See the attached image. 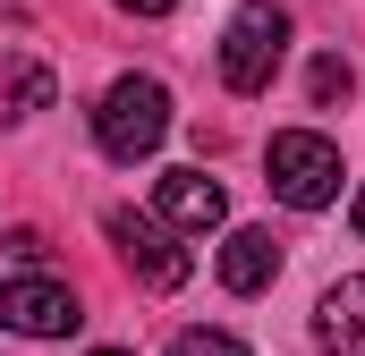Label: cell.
Listing matches in <instances>:
<instances>
[{
	"label": "cell",
	"instance_id": "cell-3",
	"mask_svg": "<svg viewBox=\"0 0 365 356\" xmlns=\"http://www.w3.org/2000/svg\"><path fill=\"white\" fill-rule=\"evenodd\" d=\"M264 170H272V195L289 212H323V204H340V145L331 136H314V127H280L272 153H264Z\"/></svg>",
	"mask_w": 365,
	"mask_h": 356
},
{
	"label": "cell",
	"instance_id": "cell-14",
	"mask_svg": "<svg viewBox=\"0 0 365 356\" xmlns=\"http://www.w3.org/2000/svg\"><path fill=\"white\" fill-rule=\"evenodd\" d=\"M349 221H357V238H365V187H357V204H349Z\"/></svg>",
	"mask_w": 365,
	"mask_h": 356
},
{
	"label": "cell",
	"instance_id": "cell-8",
	"mask_svg": "<svg viewBox=\"0 0 365 356\" xmlns=\"http://www.w3.org/2000/svg\"><path fill=\"white\" fill-rule=\"evenodd\" d=\"M280 280V238L272 229H230L221 238V288L230 297H264Z\"/></svg>",
	"mask_w": 365,
	"mask_h": 356
},
{
	"label": "cell",
	"instance_id": "cell-1",
	"mask_svg": "<svg viewBox=\"0 0 365 356\" xmlns=\"http://www.w3.org/2000/svg\"><path fill=\"white\" fill-rule=\"evenodd\" d=\"M162 136H170V93H162V77H110L102 85V102H93V145L110 162H145V153H162Z\"/></svg>",
	"mask_w": 365,
	"mask_h": 356
},
{
	"label": "cell",
	"instance_id": "cell-15",
	"mask_svg": "<svg viewBox=\"0 0 365 356\" xmlns=\"http://www.w3.org/2000/svg\"><path fill=\"white\" fill-rule=\"evenodd\" d=\"M93 356H128V348H93Z\"/></svg>",
	"mask_w": 365,
	"mask_h": 356
},
{
	"label": "cell",
	"instance_id": "cell-7",
	"mask_svg": "<svg viewBox=\"0 0 365 356\" xmlns=\"http://www.w3.org/2000/svg\"><path fill=\"white\" fill-rule=\"evenodd\" d=\"M314 356H365V271L314 297Z\"/></svg>",
	"mask_w": 365,
	"mask_h": 356
},
{
	"label": "cell",
	"instance_id": "cell-5",
	"mask_svg": "<svg viewBox=\"0 0 365 356\" xmlns=\"http://www.w3.org/2000/svg\"><path fill=\"white\" fill-rule=\"evenodd\" d=\"M77 323H86V305H77L68 280H51V271L0 280V331H17V340H68Z\"/></svg>",
	"mask_w": 365,
	"mask_h": 356
},
{
	"label": "cell",
	"instance_id": "cell-13",
	"mask_svg": "<svg viewBox=\"0 0 365 356\" xmlns=\"http://www.w3.org/2000/svg\"><path fill=\"white\" fill-rule=\"evenodd\" d=\"M119 9H128V17H170L179 0H119Z\"/></svg>",
	"mask_w": 365,
	"mask_h": 356
},
{
	"label": "cell",
	"instance_id": "cell-4",
	"mask_svg": "<svg viewBox=\"0 0 365 356\" xmlns=\"http://www.w3.org/2000/svg\"><path fill=\"white\" fill-rule=\"evenodd\" d=\"M102 229H110V246H119V263L136 271V288H187V271H195V255H187L179 238L153 221V212H128V204H110L102 212Z\"/></svg>",
	"mask_w": 365,
	"mask_h": 356
},
{
	"label": "cell",
	"instance_id": "cell-6",
	"mask_svg": "<svg viewBox=\"0 0 365 356\" xmlns=\"http://www.w3.org/2000/svg\"><path fill=\"white\" fill-rule=\"evenodd\" d=\"M153 221H162L170 238H204V229L230 221V195H221V178H204V170H162V187H153Z\"/></svg>",
	"mask_w": 365,
	"mask_h": 356
},
{
	"label": "cell",
	"instance_id": "cell-12",
	"mask_svg": "<svg viewBox=\"0 0 365 356\" xmlns=\"http://www.w3.org/2000/svg\"><path fill=\"white\" fill-rule=\"evenodd\" d=\"M9 255L17 263H43V229H9Z\"/></svg>",
	"mask_w": 365,
	"mask_h": 356
},
{
	"label": "cell",
	"instance_id": "cell-2",
	"mask_svg": "<svg viewBox=\"0 0 365 356\" xmlns=\"http://www.w3.org/2000/svg\"><path fill=\"white\" fill-rule=\"evenodd\" d=\"M289 60V9L280 0H238L221 26V85L230 93H264Z\"/></svg>",
	"mask_w": 365,
	"mask_h": 356
},
{
	"label": "cell",
	"instance_id": "cell-9",
	"mask_svg": "<svg viewBox=\"0 0 365 356\" xmlns=\"http://www.w3.org/2000/svg\"><path fill=\"white\" fill-rule=\"evenodd\" d=\"M34 110H51V68L43 60H0V119L17 127Z\"/></svg>",
	"mask_w": 365,
	"mask_h": 356
},
{
	"label": "cell",
	"instance_id": "cell-10",
	"mask_svg": "<svg viewBox=\"0 0 365 356\" xmlns=\"http://www.w3.org/2000/svg\"><path fill=\"white\" fill-rule=\"evenodd\" d=\"M349 85H357V77H349V60H340V51H323V60H314V77H306V93H314V110L349 102Z\"/></svg>",
	"mask_w": 365,
	"mask_h": 356
},
{
	"label": "cell",
	"instance_id": "cell-11",
	"mask_svg": "<svg viewBox=\"0 0 365 356\" xmlns=\"http://www.w3.org/2000/svg\"><path fill=\"white\" fill-rule=\"evenodd\" d=\"M170 356H247V340H230V331H179Z\"/></svg>",
	"mask_w": 365,
	"mask_h": 356
}]
</instances>
